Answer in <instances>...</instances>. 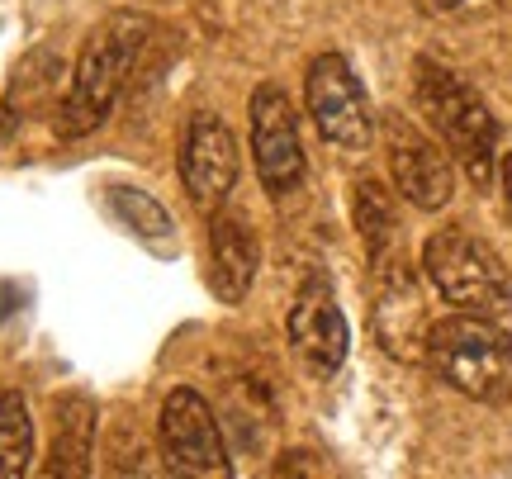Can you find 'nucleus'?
<instances>
[{
	"label": "nucleus",
	"instance_id": "obj_8",
	"mask_svg": "<svg viewBox=\"0 0 512 479\" xmlns=\"http://www.w3.org/2000/svg\"><path fill=\"white\" fill-rule=\"evenodd\" d=\"M157 437H162L166 461L185 470V475H228V451H223L219 423L195 389H171L157 418Z\"/></svg>",
	"mask_w": 512,
	"mask_h": 479
},
{
	"label": "nucleus",
	"instance_id": "obj_11",
	"mask_svg": "<svg viewBox=\"0 0 512 479\" xmlns=\"http://www.w3.org/2000/svg\"><path fill=\"white\" fill-rule=\"evenodd\" d=\"M256 266H261V247H256L252 228L238 219V214H219L209 223V285L223 304H242L247 290L256 280Z\"/></svg>",
	"mask_w": 512,
	"mask_h": 479
},
{
	"label": "nucleus",
	"instance_id": "obj_6",
	"mask_svg": "<svg viewBox=\"0 0 512 479\" xmlns=\"http://www.w3.org/2000/svg\"><path fill=\"white\" fill-rule=\"evenodd\" d=\"M384 148H389V171H394V185H399L403 200L427 209V214L451 204L456 171H451V157L427 133L413 129L403 114H389L384 119Z\"/></svg>",
	"mask_w": 512,
	"mask_h": 479
},
{
	"label": "nucleus",
	"instance_id": "obj_15",
	"mask_svg": "<svg viewBox=\"0 0 512 479\" xmlns=\"http://www.w3.org/2000/svg\"><path fill=\"white\" fill-rule=\"evenodd\" d=\"M110 209L119 214V219L138 233V238H162V233H171V219L162 214V204L152 200V195H143V190H128V185H114L110 190Z\"/></svg>",
	"mask_w": 512,
	"mask_h": 479
},
{
	"label": "nucleus",
	"instance_id": "obj_5",
	"mask_svg": "<svg viewBox=\"0 0 512 479\" xmlns=\"http://www.w3.org/2000/svg\"><path fill=\"white\" fill-rule=\"evenodd\" d=\"M304 100H309V114L318 133L337 143V148H366L370 143V100L361 91L356 72L347 67V57L323 53L313 57L309 76H304Z\"/></svg>",
	"mask_w": 512,
	"mask_h": 479
},
{
	"label": "nucleus",
	"instance_id": "obj_2",
	"mask_svg": "<svg viewBox=\"0 0 512 479\" xmlns=\"http://www.w3.org/2000/svg\"><path fill=\"white\" fill-rule=\"evenodd\" d=\"M138 43H143V24L128 15L100 24L86 38V48L76 57L72 86H67L62 105H57V133L62 138H86V133H95L110 119L114 100L128 86V72L138 62Z\"/></svg>",
	"mask_w": 512,
	"mask_h": 479
},
{
	"label": "nucleus",
	"instance_id": "obj_17",
	"mask_svg": "<svg viewBox=\"0 0 512 479\" xmlns=\"http://www.w3.org/2000/svg\"><path fill=\"white\" fill-rule=\"evenodd\" d=\"M437 5H460V0H437Z\"/></svg>",
	"mask_w": 512,
	"mask_h": 479
},
{
	"label": "nucleus",
	"instance_id": "obj_10",
	"mask_svg": "<svg viewBox=\"0 0 512 479\" xmlns=\"http://www.w3.org/2000/svg\"><path fill=\"white\" fill-rule=\"evenodd\" d=\"M181 181L185 195L200 209L219 204L238 181V143L214 114H195L190 119V133H185L181 148Z\"/></svg>",
	"mask_w": 512,
	"mask_h": 479
},
{
	"label": "nucleus",
	"instance_id": "obj_13",
	"mask_svg": "<svg viewBox=\"0 0 512 479\" xmlns=\"http://www.w3.org/2000/svg\"><path fill=\"white\" fill-rule=\"evenodd\" d=\"M356 228L370 247V261H399V209L389 200V190L380 181H361L356 185Z\"/></svg>",
	"mask_w": 512,
	"mask_h": 479
},
{
	"label": "nucleus",
	"instance_id": "obj_9",
	"mask_svg": "<svg viewBox=\"0 0 512 479\" xmlns=\"http://www.w3.org/2000/svg\"><path fill=\"white\" fill-rule=\"evenodd\" d=\"M290 347H294V356L304 361V370L318 375V380L337 375L342 361H347L351 328H347V318H342V309H337V299H332V285L323 276H313L309 285L299 290V299H294Z\"/></svg>",
	"mask_w": 512,
	"mask_h": 479
},
{
	"label": "nucleus",
	"instance_id": "obj_7",
	"mask_svg": "<svg viewBox=\"0 0 512 479\" xmlns=\"http://www.w3.org/2000/svg\"><path fill=\"white\" fill-rule=\"evenodd\" d=\"M252 152L256 176L271 195H290L304 181V143H299V119H294L290 95L280 86H256L252 95Z\"/></svg>",
	"mask_w": 512,
	"mask_h": 479
},
{
	"label": "nucleus",
	"instance_id": "obj_16",
	"mask_svg": "<svg viewBox=\"0 0 512 479\" xmlns=\"http://www.w3.org/2000/svg\"><path fill=\"white\" fill-rule=\"evenodd\" d=\"M498 181H503V204H508V219H512V152L498 166Z\"/></svg>",
	"mask_w": 512,
	"mask_h": 479
},
{
	"label": "nucleus",
	"instance_id": "obj_12",
	"mask_svg": "<svg viewBox=\"0 0 512 479\" xmlns=\"http://www.w3.org/2000/svg\"><path fill=\"white\" fill-rule=\"evenodd\" d=\"M91 451H95V404L91 399H62L57 404V432H53V456H48V475L53 479H81L91 475Z\"/></svg>",
	"mask_w": 512,
	"mask_h": 479
},
{
	"label": "nucleus",
	"instance_id": "obj_4",
	"mask_svg": "<svg viewBox=\"0 0 512 479\" xmlns=\"http://www.w3.org/2000/svg\"><path fill=\"white\" fill-rule=\"evenodd\" d=\"M422 271L437 285V295L451 309L465 314H489L498 318L512 304V280L508 266L489 242H479L465 228H441L422 247Z\"/></svg>",
	"mask_w": 512,
	"mask_h": 479
},
{
	"label": "nucleus",
	"instance_id": "obj_1",
	"mask_svg": "<svg viewBox=\"0 0 512 479\" xmlns=\"http://www.w3.org/2000/svg\"><path fill=\"white\" fill-rule=\"evenodd\" d=\"M422 356L465 399L498 404V399L512 394V337L489 314H465L460 309V314L432 323Z\"/></svg>",
	"mask_w": 512,
	"mask_h": 479
},
{
	"label": "nucleus",
	"instance_id": "obj_3",
	"mask_svg": "<svg viewBox=\"0 0 512 479\" xmlns=\"http://www.w3.org/2000/svg\"><path fill=\"white\" fill-rule=\"evenodd\" d=\"M418 105L432 119V129L446 138V148L465 166V176L484 190L494 181V148H498V119L456 72L437 62H418Z\"/></svg>",
	"mask_w": 512,
	"mask_h": 479
},
{
	"label": "nucleus",
	"instance_id": "obj_14",
	"mask_svg": "<svg viewBox=\"0 0 512 479\" xmlns=\"http://www.w3.org/2000/svg\"><path fill=\"white\" fill-rule=\"evenodd\" d=\"M34 461V418L24 394H0V479H19Z\"/></svg>",
	"mask_w": 512,
	"mask_h": 479
}]
</instances>
